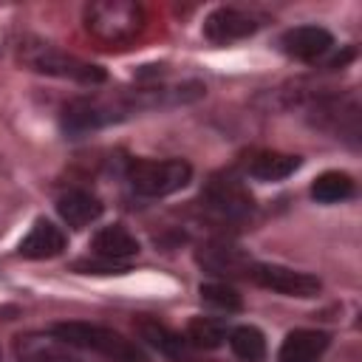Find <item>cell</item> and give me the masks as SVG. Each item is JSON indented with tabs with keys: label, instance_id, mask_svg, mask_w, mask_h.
Wrapping results in <instances>:
<instances>
[{
	"label": "cell",
	"instance_id": "cell-1",
	"mask_svg": "<svg viewBox=\"0 0 362 362\" xmlns=\"http://www.w3.org/2000/svg\"><path fill=\"white\" fill-rule=\"evenodd\" d=\"M85 28L102 45H130L141 37L147 14L141 3L133 0H96L85 6Z\"/></svg>",
	"mask_w": 362,
	"mask_h": 362
},
{
	"label": "cell",
	"instance_id": "cell-2",
	"mask_svg": "<svg viewBox=\"0 0 362 362\" xmlns=\"http://www.w3.org/2000/svg\"><path fill=\"white\" fill-rule=\"evenodd\" d=\"M20 62L37 74L45 76H57V79H71L79 85H102L107 79V74L99 65H90L51 42L42 40H25L20 45Z\"/></svg>",
	"mask_w": 362,
	"mask_h": 362
},
{
	"label": "cell",
	"instance_id": "cell-3",
	"mask_svg": "<svg viewBox=\"0 0 362 362\" xmlns=\"http://www.w3.org/2000/svg\"><path fill=\"white\" fill-rule=\"evenodd\" d=\"M51 334L57 339H62L65 345H71V348L102 354L110 362H147L144 354L130 339H124L119 331L105 328V325H93V322H57L51 328Z\"/></svg>",
	"mask_w": 362,
	"mask_h": 362
},
{
	"label": "cell",
	"instance_id": "cell-4",
	"mask_svg": "<svg viewBox=\"0 0 362 362\" xmlns=\"http://www.w3.org/2000/svg\"><path fill=\"white\" fill-rule=\"evenodd\" d=\"M192 178V167L184 158H136L127 167V184L136 195L164 198L184 189Z\"/></svg>",
	"mask_w": 362,
	"mask_h": 362
},
{
	"label": "cell",
	"instance_id": "cell-5",
	"mask_svg": "<svg viewBox=\"0 0 362 362\" xmlns=\"http://www.w3.org/2000/svg\"><path fill=\"white\" fill-rule=\"evenodd\" d=\"M201 198H204V204H206L215 215H221V218H226V221H243V218H249L252 209H255V201H252L246 184H243L240 178H235L232 173L212 175V178L206 181Z\"/></svg>",
	"mask_w": 362,
	"mask_h": 362
},
{
	"label": "cell",
	"instance_id": "cell-6",
	"mask_svg": "<svg viewBox=\"0 0 362 362\" xmlns=\"http://www.w3.org/2000/svg\"><path fill=\"white\" fill-rule=\"evenodd\" d=\"M246 277L263 288H272L277 294L286 297H317V291L322 288L320 277L308 274V272H297L280 263H252Z\"/></svg>",
	"mask_w": 362,
	"mask_h": 362
},
{
	"label": "cell",
	"instance_id": "cell-7",
	"mask_svg": "<svg viewBox=\"0 0 362 362\" xmlns=\"http://www.w3.org/2000/svg\"><path fill=\"white\" fill-rule=\"evenodd\" d=\"M127 113H130L127 105H107L102 99H74L62 110V127H65V133L79 136V133L113 124V122L124 119Z\"/></svg>",
	"mask_w": 362,
	"mask_h": 362
},
{
	"label": "cell",
	"instance_id": "cell-8",
	"mask_svg": "<svg viewBox=\"0 0 362 362\" xmlns=\"http://www.w3.org/2000/svg\"><path fill=\"white\" fill-rule=\"evenodd\" d=\"M257 28H260L257 17H252L243 8H232V6H221V8L209 11L204 20V37L215 45H229V42L246 40Z\"/></svg>",
	"mask_w": 362,
	"mask_h": 362
},
{
	"label": "cell",
	"instance_id": "cell-9",
	"mask_svg": "<svg viewBox=\"0 0 362 362\" xmlns=\"http://www.w3.org/2000/svg\"><path fill=\"white\" fill-rule=\"evenodd\" d=\"M195 260L204 272L218 274V277H240L255 263L240 246H232V243H223V240H212V243L198 246Z\"/></svg>",
	"mask_w": 362,
	"mask_h": 362
},
{
	"label": "cell",
	"instance_id": "cell-10",
	"mask_svg": "<svg viewBox=\"0 0 362 362\" xmlns=\"http://www.w3.org/2000/svg\"><path fill=\"white\" fill-rule=\"evenodd\" d=\"M334 45V37L322 25H294L280 37V51L300 62H314L322 54H328Z\"/></svg>",
	"mask_w": 362,
	"mask_h": 362
},
{
	"label": "cell",
	"instance_id": "cell-11",
	"mask_svg": "<svg viewBox=\"0 0 362 362\" xmlns=\"http://www.w3.org/2000/svg\"><path fill=\"white\" fill-rule=\"evenodd\" d=\"M14 354L20 362H79L71 354V345L57 339L54 334H20L14 339Z\"/></svg>",
	"mask_w": 362,
	"mask_h": 362
},
{
	"label": "cell",
	"instance_id": "cell-12",
	"mask_svg": "<svg viewBox=\"0 0 362 362\" xmlns=\"http://www.w3.org/2000/svg\"><path fill=\"white\" fill-rule=\"evenodd\" d=\"M65 249V232L45 221V218H37L34 226L28 229V235L20 240L17 252L20 257H28V260H45V257H57L59 252Z\"/></svg>",
	"mask_w": 362,
	"mask_h": 362
},
{
	"label": "cell",
	"instance_id": "cell-13",
	"mask_svg": "<svg viewBox=\"0 0 362 362\" xmlns=\"http://www.w3.org/2000/svg\"><path fill=\"white\" fill-rule=\"evenodd\" d=\"M303 158L280 150H257L246 158V173L255 181H283L300 170Z\"/></svg>",
	"mask_w": 362,
	"mask_h": 362
},
{
	"label": "cell",
	"instance_id": "cell-14",
	"mask_svg": "<svg viewBox=\"0 0 362 362\" xmlns=\"http://www.w3.org/2000/svg\"><path fill=\"white\" fill-rule=\"evenodd\" d=\"M328 348V334L317 331V328H297L291 331L280 351H277V362H317Z\"/></svg>",
	"mask_w": 362,
	"mask_h": 362
},
{
	"label": "cell",
	"instance_id": "cell-15",
	"mask_svg": "<svg viewBox=\"0 0 362 362\" xmlns=\"http://www.w3.org/2000/svg\"><path fill=\"white\" fill-rule=\"evenodd\" d=\"M57 212L68 226L82 229L102 215V201L88 189H68L57 198Z\"/></svg>",
	"mask_w": 362,
	"mask_h": 362
},
{
	"label": "cell",
	"instance_id": "cell-16",
	"mask_svg": "<svg viewBox=\"0 0 362 362\" xmlns=\"http://www.w3.org/2000/svg\"><path fill=\"white\" fill-rule=\"evenodd\" d=\"M90 252L102 260H113V263H124L127 257L139 255V240L119 223L113 226H105L99 229L93 238H90Z\"/></svg>",
	"mask_w": 362,
	"mask_h": 362
},
{
	"label": "cell",
	"instance_id": "cell-17",
	"mask_svg": "<svg viewBox=\"0 0 362 362\" xmlns=\"http://www.w3.org/2000/svg\"><path fill=\"white\" fill-rule=\"evenodd\" d=\"M136 331H139V337H141L150 348H156L158 354H164V356H170V359H181V356H184L187 339H184L178 331L167 328L164 322H158V320H153V317H141V320H136Z\"/></svg>",
	"mask_w": 362,
	"mask_h": 362
},
{
	"label": "cell",
	"instance_id": "cell-18",
	"mask_svg": "<svg viewBox=\"0 0 362 362\" xmlns=\"http://www.w3.org/2000/svg\"><path fill=\"white\" fill-rule=\"evenodd\" d=\"M229 337V328L223 320L218 317H192L187 322V331H184V339L201 351H215L226 342Z\"/></svg>",
	"mask_w": 362,
	"mask_h": 362
},
{
	"label": "cell",
	"instance_id": "cell-19",
	"mask_svg": "<svg viewBox=\"0 0 362 362\" xmlns=\"http://www.w3.org/2000/svg\"><path fill=\"white\" fill-rule=\"evenodd\" d=\"M354 195V178L339 170H325L311 184V198L320 204H339Z\"/></svg>",
	"mask_w": 362,
	"mask_h": 362
},
{
	"label": "cell",
	"instance_id": "cell-20",
	"mask_svg": "<svg viewBox=\"0 0 362 362\" xmlns=\"http://www.w3.org/2000/svg\"><path fill=\"white\" fill-rule=\"evenodd\" d=\"M229 348L243 362H260L266 356V337L255 325H238L229 331Z\"/></svg>",
	"mask_w": 362,
	"mask_h": 362
},
{
	"label": "cell",
	"instance_id": "cell-21",
	"mask_svg": "<svg viewBox=\"0 0 362 362\" xmlns=\"http://www.w3.org/2000/svg\"><path fill=\"white\" fill-rule=\"evenodd\" d=\"M198 294H201V300H204L209 308H215V311L232 314V311H240V308H243L240 294H238L229 283H221V280H215V283H201Z\"/></svg>",
	"mask_w": 362,
	"mask_h": 362
},
{
	"label": "cell",
	"instance_id": "cell-22",
	"mask_svg": "<svg viewBox=\"0 0 362 362\" xmlns=\"http://www.w3.org/2000/svg\"><path fill=\"white\" fill-rule=\"evenodd\" d=\"M74 269H79V272H85V274H122V272H127V266L124 263H113V260H102V257H85V260H76L74 263Z\"/></svg>",
	"mask_w": 362,
	"mask_h": 362
}]
</instances>
